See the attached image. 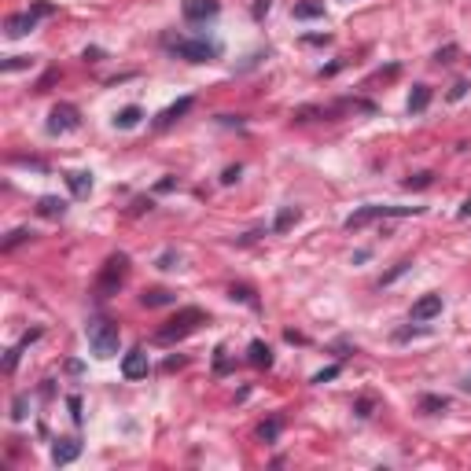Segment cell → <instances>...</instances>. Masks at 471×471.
Returning <instances> with one entry per match:
<instances>
[{
    "label": "cell",
    "instance_id": "cell-1",
    "mask_svg": "<svg viewBox=\"0 0 471 471\" xmlns=\"http://www.w3.org/2000/svg\"><path fill=\"white\" fill-rule=\"evenodd\" d=\"M166 48L173 52L177 59H188V63H210L221 56V45L217 41H206V37H169Z\"/></svg>",
    "mask_w": 471,
    "mask_h": 471
},
{
    "label": "cell",
    "instance_id": "cell-2",
    "mask_svg": "<svg viewBox=\"0 0 471 471\" xmlns=\"http://www.w3.org/2000/svg\"><path fill=\"white\" fill-rule=\"evenodd\" d=\"M85 335H88V346H93L96 357H114V353H118V343H122V332H118V324L103 321V317L88 321V324H85Z\"/></svg>",
    "mask_w": 471,
    "mask_h": 471
},
{
    "label": "cell",
    "instance_id": "cell-3",
    "mask_svg": "<svg viewBox=\"0 0 471 471\" xmlns=\"http://www.w3.org/2000/svg\"><path fill=\"white\" fill-rule=\"evenodd\" d=\"M203 321H206V317H203V309L188 306V309H180L173 321H166V328H159V332H155V339H159V343H177V339L192 335V332L199 328Z\"/></svg>",
    "mask_w": 471,
    "mask_h": 471
},
{
    "label": "cell",
    "instance_id": "cell-4",
    "mask_svg": "<svg viewBox=\"0 0 471 471\" xmlns=\"http://www.w3.org/2000/svg\"><path fill=\"white\" fill-rule=\"evenodd\" d=\"M409 214H420V206H361V210H353L346 217V229L357 232L364 225H372V221H383V217H409Z\"/></svg>",
    "mask_w": 471,
    "mask_h": 471
},
{
    "label": "cell",
    "instance_id": "cell-5",
    "mask_svg": "<svg viewBox=\"0 0 471 471\" xmlns=\"http://www.w3.org/2000/svg\"><path fill=\"white\" fill-rule=\"evenodd\" d=\"M125 272H129V258H125V254H114V258H107V265H103L100 280H96V295H100V298L114 295L118 287L125 284Z\"/></svg>",
    "mask_w": 471,
    "mask_h": 471
},
{
    "label": "cell",
    "instance_id": "cell-6",
    "mask_svg": "<svg viewBox=\"0 0 471 471\" xmlns=\"http://www.w3.org/2000/svg\"><path fill=\"white\" fill-rule=\"evenodd\" d=\"M52 11H56L52 4H41V0H37V4H30V11H19V15H11V19H8V37H22V33H30L37 22L52 15Z\"/></svg>",
    "mask_w": 471,
    "mask_h": 471
},
{
    "label": "cell",
    "instance_id": "cell-7",
    "mask_svg": "<svg viewBox=\"0 0 471 471\" xmlns=\"http://www.w3.org/2000/svg\"><path fill=\"white\" fill-rule=\"evenodd\" d=\"M82 125V118H77V107L74 103H56L48 114V133L56 137V133H74V129Z\"/></svg>",
    "mask_w": 471,
    "mask_h": 471
},
{
    "label": "cell",
    "instance_id": "cell-8",
    "mask_svg": "<svg viewBox=\"0 0 471 471\" xmlns=\"http://www.w3.org/2000/svg\"><path fill=\"white\" fill-rule=\"evenodd\" d=\"M122 376L125 379H144L148 376V353H144V346H133L122 357Z\"/></svg>",
    "mask_w": 471,
    "mask_h": 471
},
{
    "label": "cell",
    "instance_id": "cell-9",
    "mask_svg": "<svg viewBox=\"0 0 471 471\" xmlns=\"http://www.w3.org/2000/svg\"><path fill=\"white\" fill-rule=\"evenodd\" d=\"M180 11H185L188 22H206V19H214L221 11V4H217V0H185V8H180Z\"/></svg>",
    "mask_w": 471,
    "mask_h": 471
},
{
    "label": "cell",
    "instance_id": "cell-10",
    "mask_svg": "<svg viewBox=\"0 0 471 471\" xmlns=\"http://www.w3.org/2000/svg\"><path fill=\"white\" fill-rule=\"evenodd\" d=\"M438 313H442V295H424L420 302L412 306V321L424 324V321H435Z\"/></svg>",
    "mask_w": 471,
    "mask_h": 471
},
{
    "label": "cell",
    "instance_id": "cell-11",
    "mask_svg": "<svg viewBox=\"0 0 471 471\" xmlns=\"http://www.w3.org/2000/svg\"><path fill=\"white\" fill-rule=\"evenodd\" d=\"M77 453H82V442H77V438H59L56 446H52V461H56V464H70V461H77Z\"/></svg>",
    "mask_w": 471,
    "mask_h": 471
},
{
    "label": "cell",
    "instance_id": "cell-12",
    "mask_svg": "<svg viewBox=\"0 0 471 471\" xmlns=\"http://www.w3.org/2000/svg\"><path fill=\"white\" fill-rule=\"evenodd\" d=\"M37 339H41V328H33V332H26L22 339L15 346L8 350V357H4V372H15V364H19V357H22V350L30 346V343H37Z\"/></svg>",
    "mask_w": 471,
    "mask_h": 471
},
{
    "label": "cell",
    "instance_id": "cell-13",
    "mask_svg": "<svg viewBox=\"0 0 471 471\" xmlns=\"http://www.w3.org/2000/svg\"><path fill=\"white\" fill-rule=\"evenodd\" d=\"M188 111H192V96H185V100H177V103H173V107H166V111L159 114V122H155V125H173V122H177V118H180V114H188Z\"/></svg>",
    "mask_w": 471,
    "mask_h": 471
},
{
    "label": "cell",
    "instance_id": "cell-14",
    "mask_svg": "<svg viewBox=\"0 0 471 471\" xmlns=\"http://www.w3.org/2000/svg\"><path fill=\"white\" fill-rule=\"evenodd\" d=\"M298 217H302V210L298 206H284V210L277 214V221H272V232H287L298 225Z\"/></svg>",
    "mask_w": 471,
    "mask_h": 471
},
{
    "label": "cell",
    "instance_id": "cell-15",
    "mask_svg": "<svg viewBox=\"0 0 471 471\" xmlns=\"http://www.w3.org/2000/svg\"><path fill=\"white\" fill-rule=\"evenodd\" d=\"M37 214H41V217H63V214H67V203L56 199V195H45V199L37 203Z\"/></svg>",
    "mask_w": 471,
    "mask_h": 471
},
{
    "label": "cell",
    "instance_id": "cell-16",
    "mask_svg": "<svg viewBox=\"0 0 471 471\" xmlns=\"http://www.w3.org/2000/svg\"><path fill=\"white\" fill-rule=\"evenodd\" d=\"M67 185L77 199H85V195L93 192V173H67Z\"/></svg>",
    "mask_w": 471,
    "mask_h": 471
},
{
    "label": "cell",
    "instance_id": "cell-17",
    "mask_svg": "<svg viewBox=\"0 0 471 471\" xmlns=\"http://www.w3.org/2000/svg\"><path fill=\"white\" fill-rule=\"evenodd\" d=\"M251 364H254V369H269V364H272V350L261 343V339L251 343Z\"/></svg>",
    "mask_w": 471,
    "mask_h": 471
},
{
    "label": "cell",
    "instance_id": "cell-18",
    "mask_svg": "<svg viewBox=\"0 0 471 471\" xmlns=\"http://www.w3.org/2000/svg\"><path fill=\"white\" fill-rule=\"evenodd\" d=\"M280 427H284L280 416H269V420L258 424V438H261V442H277V438H280Z\"/></svg>",
    "mask_w": 471,
    "mask_h": 471
},
{
    "label": "cell",
    "instance_id": "cell-19",
    "mask_svg": "<svg viewBox=\"0 0 471 471\" xmlns=\"http://www.w3.org/2000/svg\"><path fill=\"white\" fill-rule=\"evenodd\" d=\"M427 103H431V88H427V85H416V88H412V96H409V114L427 111Z\"/></svg>",
    "mask_w": 471,
    "mask_h": 471
},
{
    "label": "cell",
    "instance_id": "cell-20",
    "mask_svg": "<svg viewBox=\"0 0 471 471\" xmlns=\"http://www.w3.org/2000/svg\"><path fill=\"white\" fill-rule=\"evenodd\" d=\"M446 409H449V398H442V394L420 398V412H427V416H438V412H446Z\"/></svg>",
    "mask_w": 471,
    "mask_h": 471
},
{
    "label": "cell",
    "instance_id": "cell-21",
    "mask_svg": "<svg viewBox=\"0 0 471 471\" xmlns=\"http://www.w3.org/2000/svg\"><path fill=\"white\" fill-rule=\"evenodd\" d=\"M324 15V0H302V4H295V19H317Z\"/></svg>",
    "mask_w": 471,
    "mask_h": 471
},
{
    "label": "cell",
    "instance_id": "cell-22",
    "mask_svg": "<svg viewBox=\"0 0 471 471\" xmlns=\"http://www.w3.org/2000/svg\"><path fill=\"white\" fill-rule=\"evenodd\" d=\"M140 302L148 306V309H155V306H169V302H173V295L162 291V287H155V291H144L140 295Z\"/></svg>",
    "mask_w": 471,
    "mask_h": 471
},
{
    "label": "cell",
    "instance_id": "cell-23",
    "mask_svg": "<svg viewBox=\"0 0 471 471\" xmlns=\"http://www.w3.org/2000/svg\"><path fill=\"white\" fill-rule=\"evenodd\" d=\"M140 122V107H122L114 114V129H133Z\"/></svg>",
    "mask_w": 471,
    "mask_h": 471
},
{
    "label": "cell",
    "instance_id": "cell-24",
    "mask_svg": "<svg viewBox=\"0 0 471 471\" xmlns=\"http://www.w3.org/2000/svg\"><path fill=\"white\" fill-rule=\"evenodd\" d=\"M431 185H435V173H431V169H424V173H412L409 180H405V188H431Z\"/></svg>",
    "mask_w": 471,
    "mask_h": 471
},
{
    "label": "cell",
    "instance_id": "cell-25",
    "mask_svg": "<svg viewBox=\"0 0 471 471\" xmlns=\"http://www.w3.org/2000/svg\"><path fill=\"white\" fill-rule=\"evenodd\" d=\"M30 235H33L30 229H15V232H11L8 240H4V251H11V247H19V243H26V240H30Z\"/></svg>",
    "mask_w": 471,
    "mask_h": 471
},
{
    "label": "cell",
    "instance_id": "cell-26",
    "mask_svg": "<svg viewBox=\"0 0 471 471\" xmlns=\"http://www.w3.org/2000/svg\"><path fill=\"white\" fill-rule=\"evenodd\" d=\"M30 67V56H15V59H8V63H0V70L11 74V70H26Z\"/></svg>",
    "mask_w": 471,
    "mask_h": 471
},
{
    "label": "cell",
    "instance_id": "cell-27",
    "mask_svg": "<svg viewBox=\"0 0 471 471\" xmlns=\"http://www.w3.org/2000/svg\"><path fill=\"white\" fill-rule=\"evenodd\" d=\"M232 298H240V302H247V306H258V298H254L251 287H232Z\"/></svg>",
    "mask_w": 471,
    "mask_h": 471
},
{
    "label": "cell",
    "instance_id": "cell-28",
    "mask_svg": "<svg viewBox=\"0 0 471 471\" xmlns=\"http://www.w3.org/2000/svg\"><path fill=\"white\" fill-rule=\"evenodd\" d=\"M269 8H272V0H254V8H251V15L261 22V19H265L269 15Z\"/></svg>",
    "mask_w": 471,
    "mask_h": 471
},
{
    "label": "cell",
    "instance_id": "cell-29",
    "mask_svg": "<svg viewBox=\"0 0 471 471\" xmlns=\"http://www.w3.org/2000/svg\"><path fill=\"white\" fill-rule=\"evenodd\" d=\"M335 376H339V364H332V369L317 372V376H313V383H328V379H335Z\"/></svg>",
    "mask_w": 471,
    "mask_h": 471
},
{
    "label": "cell",
    "instance_id": "cell-30",
    "mask_svg": "<svg viewBox=\"0 0 471 471\" xmlns=\"http://www.w3.org/2000/svg\"><path fill=\"white\" fill-rule=\"evenodd\" d=\"M453 56H456V45H446V48H438V63H453Z\"/></svg>",
    "mask_w": 471,
    "mask_h": 471
},
{
    "label": "cell",
    "instance_id": "cell-31",
    "mask_svg": "<svg viewBox=\"0 0 471 471\" xmlns=\"http://www.w3.org/2000/svg\"><path fill=\"white\" fill-rule=\"evenodd\" d=\"M11 416H15V420H26V394L15 398V412H11Z\"/></svg>",
    "mask_w": 471,
    "mask_h": 471
},
{
    "label": "cell",
    "instance_id": "cell-32",
    "mask_svg": "<svg viewBox=\"0 0 471 471\" xmlns=\"http://www.w3.org/2000/svg\"><path fill=\"white\" fill-rule=\"evenodd\" d=\"M173 261H180V258H177L173 251H166V254L159 258V269H173Z\"/></svg>",
    "mask_w": 471,
    "mask_h": 471
},
{
    "label": "cell",
    "instance_id": "cell-33",
    "mask_svg": "<svg viewBox=\"0 0 471 471\" xmlns=\"http://www.w3.org/2000/svg\"><path fill=\"white\" fill-rule=\"evenodd\" d=\"M357 416H372V401H369V398L357 401Z\"/></svg>",
    "mask_w": 471,
    "mask_h": 471
},
{
    "label": "cell",
    "instance_id": "cell-34",
    "mask_svg": "<svg viewBox=\"0 0 471 471\" xmlns=\"http://www.w3.org/2000/svg\"><path fill=\"white\" fill-rule=\"evenodd\" d=\"M67 405H70V412H74V420H77V424H82V401H77V398H70Z\"/></svg>",
    "mask_w": 471,
    "mask_h": 471
},
{
    "label": "cell",
    "instance_id": "cell-35",
    "mask_svg": "<svg viewBox=\"0 0 471 471\" xmlns=\"http://www.w3.org/2000/svg\"><path fill=\"white\" fill-rule=\"evenodd\" d=\"M235 177H240V166H229V169H225V177H221V180H225V185H232Z\"/></svg>",
    "mask_w": 471,
    "mask_h": 471
},
{
    "label": "cell",
    "instance_id": "cell-36",
    "mask_svg": "<svg viewBox=\"0 0 471 471\" xmlns=\"http://www.w3.org/2000/svg\"><path fill=\"white\" fill-rule=\"evenodd\" d=\"M464 93H468V82H456V85H453V93H449V96H453V100H461Z\"/></svg>",
    "mask_w": 471,
    "mask_h": 471
},
{
    "label": "cell",
    "instance_id": "cell-37",
    "mask_svg": "<svg viewBox=\"0 0 471 471\" xmlns=\"http://www.w3.org/2000/svg\"><path fill=\"white\" fill-rule=\"evenodd\" d=\"M461 217H471V199H468V203L461 206Z\"/></svg>",
    "mask_w": 471,
    "mask_h": 471
},
{
    "label": "cell",
    "instance_id": "cell-38",
    "mask_svg": "<svg viewBox=\"0 0 471 471\" xmlns=\"http://www.w3.org/2000/svg\"><path fill=\"white\" fill-rule=\"evenodd\" d=\"M461 387H464V390H468V394H471V376L464 379V383H461Z\"/></svg>",
    "mask_w": 471,
    "mask_h": 471
}]
</instances>
